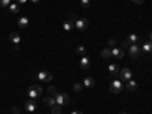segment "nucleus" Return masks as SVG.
Wrapping results in <instances>:
<instances>
[{
  "mask_svg": "<svg viewBox=\"0 0 152 114\" xmlns=\"http://www.w3.org/2000/svg\"><path fill=\"white\" fill-rule=\"evenodd\" d=\"M43 93V88L38 85V84H34L28 88V96L31 99H37V97H40V94Z\"/></svg>",
  "mask_w": 152,
  "mask_h": 114,
  "instance_id": "f257e3e1",
  "label": "nucleus"
},
{
  "mask_svg": "<svg viewBox=\"0 0 152 114\" xmlns=\"http://www.w3.org/2000/svg\"><path fill=\"white\" fill-rule=\"evenodd\" d=\"M128 53L132 59H138L140 55H142V47L138 44H129L128 46Z\"/></svg>",
  "mask_w": 152,
  "mask_h": 114,
  "instance_id": "f03ea898",
  "label": "nucleus"
},
{
  "mask_svg": "<svg viewBox=\"0 0 152 114\" xmlns=\"http://www.w3.org/2000/svg\"><path fill=\"white\" fill-rule=\"evenodd\" d=\"M110 90H111L114 94L122 93V90H123V82H122L120 79H114V81L110 84Z\"/></svg>",
  "mask_w": 152,
  "mask_h": 114,
  "instance_id": "7ed1b4c3",
  "label": "nucleus"
},
{
  "mask_svg": "<svg viewBox=\"0 0 152 114\" xmlns=\"http://www.w3.org/2000/svg\"><path fill=\"white\" fill-rule=\"evenodd\" d=\"M55 100H56V105L64 107V105H67L70 102V97L67 94H64V93H56L55 94Z\"/></svg>",
  "mask_w": 152,
  "mask_h": 114,
  "instance_id": "20e7f679",
  "label": "nucleus"
},
{
  "mask_svg": "<svg viewBox=\"0 0 152 114\" xmlns=\"http://www.w3.org/2000/svg\"><path fill=\"white\" fill-rule=\"evenodd\" d=\"M88 28V20L87 18H78L75 21V29L79 31V32H85Z\"/></svg>",
  "mask_w": 152,
  "mask_h": 114,
  "instance_id": "39448f33",
  "label": "nucleus"
},
{
  "mask_svg": "<svg viewBox=\"0 0 152 114\" xmlns=\"http://www.w3.org/2000/svg\"><path fill=\"white\" fill-rule=\"evenodd\" d=\"M37 79L40 81V82H50L53 79V75L52 73H49L47 70H43V72H40L37 75Z\"/></svg>",
  "mask_w": 152,
  "mask_h": 114,
  "instance_id": "423d86ee",
  "label": "nucleus"
},
{
  "mask_svg": "<svg viewBox=\"0 0 152 114\" xmlns=\"http://www.w3.org/2000/svg\"><path fill=\"white\" fill-rule=\"evenodd\" d=\"M119 75H120V81L122 82H128L129 79H132V72L129 69H122L119 72Z\"/></svg>",
  "mask_w": 152,
  "mask_h": 114,
  "instance_id": "0eeeda50",
  "label": "nucleus"
},
{
  "mask_svg": "<svg viewBox=\"0 0 152 114\" xmlns=\"http://www.w3.org/2000/svg\"><path fill=\"white\" fill-rule=\"evenodd\" d=\"M111 56L117 58V59H122L125 56V50L122 47H111Z\"/></svg>",
  "mask_w": 152,
  "mask_h": 114,
  "instance_id": "6e6552de",
  "label": "nucleus"
},
{
  "mask_svg": "<svg viewBox=\"0 0 152 114\" xmlns=\"http://www.w3.org/2000/svg\"><path fill=\"white\" fill-rule=\"evenodd\" d=\"M9 40H11V43L15 46V49L18 50V46H20V43H21V38H20V35L18 34H15V32H11L9 34Z\"/></svg>",
  "mask_w": 152,
  "mask_h": 114,
  "instance_id": "1a4fd4ad",
  "label": "nucleus"
},
{
  "mask_svg": "<svg viewBox=\"0 0 152 114\" xmlns=\"http://www.w3.org/2000/svg\"><path fill=\"white\" fill-rule=\"evenodd\" d=\"M24 110H26L28 113H34V111L37 110V102H35V99L26 100V104H24Z\"/></svg>",
  "mask_w": 152,
  "mask_h": 114,
  "instance_id": "9d476101",
  "label": "nucleus"
},
{
  "mask_svg": "<svg viewBox=\"0 0 152 114\" xmlns=\"http://www.w3.org/2000/svg\"><path fill=\"white\" fill-rule=\"evenodd\" d=\"M90 64H91V61H90V58H88L87 55L81 56V59H79V67H81L82 70L88 69V67H90Z\"/></svg>",
  "mask_w": 152,
  "mask_h": 114,
  "instance_id": "9b49d317",
  "label": "nucleus"
},
{
  "mask_svg": "<svg viewBox=\"0 0 152 114\" xmlns=\"http://www.w3.org/2000/svg\"><path fill=\"white\" fill-rule=\"evenodd\" d=\"M138 40H140V38H138V35L137 34H129L128 35V38H126V43H128V44H137L138 43Z\"/></svg>",
  "mask_w": 152,
  "mask_h": 114,
  "instance_id": "f8f14e48",
  "label": "nucleus"
},
{
  "mask_svg": "<svg viewBox=\"0 0 152 114\" xmlns=\"http://www.w3.org/2000/svg\"><path fill=\"white\" fill-rule=\"evenodd\" d=\"M137 87H138L137 82L132 81V79H129L128 82H126V87H125V88H126V91H135V90H137Z\"/></svg>",
  "mask_w": 152,
  "mask_h": 114,
  "instance_id": "ddd939ff",
  "label": "nucleus"
},
{
  "mask_svg": "<svg viewBox=\"0 0 152 114\" xmlns=\"http://www.w3.org/2000/svg\"><path fill=\"white\" fill-rule=\"evenodd\" d=\"M62 29H64L66 32H72V31L75 29V23H73L72 20H69V21H64V23H62Z\"/></svg>",
  "mask_w": 152,
  "mask_h": 114,
  "instance_id": "4468645a",
  "label": "nucleus"
},
{
  "mask_svg": "<svg viewBox=\"0 0 152 114\" xmlns=\"http://www.w3.org/2000/svg\"><path fill=\"white\" fill-rule=\"evenodd\" d=\"M18 26H20L21 29H26V28L29 26V18H28V17H20V18H18Z\"/></svg>",
  "mask_w": 152,
  "mask_h": 114,
  "instance_id": "2eb2a0df",
  "label": "nucleus"
},
{
  "mask_svg": "<svg viewBox=\"0 0 152 114\" xmlns=\"http://www.w3.org/2000/svg\"><path fill=\"white\" fill-rule=\"evenodd\" d=\"M140 47H142V52L151 53V52H152V41H146V43H143V46H140Z\"/></svg>",
  "mask_w": 152,
  "mask_h": 114,
  "instance_id": "dca6fc26",
  "label": "nucleus"
},
{
  "mask_svg": "<svg viewBox=\"0 0 152 114\" xmlns=\"http://www.w3.org/2000/svg\"><path fill=\"white\" fill-rule=\"evenodd\" d=\"M82 85H84V87H87V88H91V87H94V79H93V78H90V76H87V78H84Z\"/></svg>",
  "mask_w": 152,
  "mask_h": 114,
  "instance_id": "f3484780",
  "label": "nucleus"
},
{
  "mask_svg": "<svg viewBox=\"0 0 152 114\" xmlns=\"http://www.w3.org/2000/svg\"><path fill=\"white\" fill-rule=\"evenodd\" d=\"M8 8H9V11L12 12V14H18L20 12V5L18 3H11Z\"/></svg>",
  "mask_w": 152,
  "mask_h": 114,
  "instance_id": "a211bd4d",
  "label": "nucleus"
},
{
  "mask_svg": "<svg viewBox=\"0 0 152 114\" xmlns=\"http://www.w3.org/2000/svg\"><path fill=\"white\" fill-rule=\"evenodd\" d=\"M108 70H110L111 75H117V73L120 72V69H119L117 64H110V66H108Z\"/></svg>",
  "mask_w": 152,
  "mask_h": 114,
  "instance_id": "6ab92c4d",
  "label": "nucleus"
},
{
  "mask_svg": "<svg viewBox=\"0 0 152 114\" xmlns=\"http://www.w3.org/2000/svg\"><path fill=\"white\" fill-rule=\"evenodd\" d=\"M44 104H47L49 107H53V105H56L55 96H49V97H46V99H44Z\"/></svg>",
  "mask_w": 152,
  "mask_h": 114,
  "instance_id": "aec40b11",
  "label": "nucleus"
},
{
  "mask_svg": "<svg viewBox=\"0 0 152 114\" xmlns=\"http://www.w3.org/2000/svg\"><path fill=\"white\" fill-rule=\"evenodd\" d=\"M100 55H102V58H111V49L110 47H105L102 52H100Z\"/></svg>",
  "mask_w": 152,
  "mask_h": 114,
  "instance_id": "412c9836",
  "label": "nucleus"
},
{
  "mask_svg": "<svg viewBox=\"0 0 152 114\" xmlns=\"http://www.w3.org/2000/svg\"><path fill=\"white\" fill-rule=\"evenodd\" d=\"M76 53H79L81 56L85 55V46H76Z\"/></svg>",
  "mask_w": 152,
  "mask_h": 114,
  "instance_id": "4be33fe9",
  "label": "nucleus"
},
{
  "mask_svg": "<svg viewBox=\"0 0 152 114\" xmlns=\"http://www.w3.org/2000/svg\"><path fill=\"white\" fill-rule=\"evenodd\" d=\"M82 87H84V85H82L81 82H76V84L73 85V90H75L76 93H81V91H82Z\"/></svg>",
  "mask_w": 152,
  "mask_h": 114,
  "instance_id": "5701e85b",
  "label": "nucleus"
},
{
  "mask_svg": "<svg viewBox=\"0 0 152 114\" xmlns=\"http://www.w3.org/2000/svg\"><path fill=\"white\" fill-rule=\"evenodd\" d=\"M81 6H82V9H88V6H90V0H81Z\"/></svg>",
  "mask_w": 152,
  "mask_h": 114,
  "instance_id": "b1692460",
  "label": "nucleus"
},
{
  "mask_svg": "<svg viewBox=\"0 0 152 114\" xmlns=\"http://www.w3.org/2000/svg\"><path fill=\"white\" fill-rule=\"evenodd\" d=\"M52 114H61V107L59 105H53L52 107Z\"/></svg>",
  "mask_w": 152,
  "mask_h": 114,
  "instance_id": "393cba45",
  "label": "nucleus"
},
{
  "mask_svg": "<svg viewBox=\"0 0 152 114\" xmlns=\"http://www.w3.org/2000/svg\"><path fill=\"white\" fill-rule=\"evenodd\" d=\"M47 91H49L50 94H53V96H55V94L58 93V91H56V88H55L53 85H49V87H47Z\"/></svg>",
  "mask_w": 152,
  "mask_h": 114,
  "instance_id": "a878e982",
  "label": "nucleus"
},
{
  "mask_svg": "<svg viewBox=\"0 0 152 114\" xmlns=\"http://www.w3.org/2000/svg\"><path fill=\"white\" fill-rule=\"evenodd\" d=\"M11 5V0H0V6L5 8V6H9Z\"/></svg>",
  "mask_w": 152,
  "mask_h": 114,
  "instance_id": "bb28decb",
  "label": "nucleus"
},
{
  "mask_svg": "<svg viewBox=\"0 0 152 114\" xmlns=\"http://www.w3.org/2000/svg\"><path fill=\"white\" fill-rule=\"evenodd\" d=\"M116 44H117V41L114 40V38H111V40H108V46H110V49H111V47H114Z\"/></svg>",
  "mask_w": 152,
  "mask_h": 114,
  "instance_id": "cd10ccee",
  "label": "nucleus"
},
{
  "mask_svg": "<svg viewBox=\"0 0 152 114\" xmlns=\"http://www.w3.org/2000/svg\"><path fill=\"white\" fill-rule=\"evenodd\" d=\"M11 111H12V114H20V110H18L17 107H12V110H11Z\"/></svg>",
  "mask_w": 152,
  "mask_h": 114,
  "instance_id": "c85d7f7f",
  "label": "nucleus"
},
{
  "mask_svg": "<svg viewBox=\"0 0 152 114\" xmlns=\"http://www.w3.org/2000/svg\"><path fill=\"white\" fill-rule=\"evenodd\" d=\"M132 3H135V5H140V3H143V0H131Z\"/></svg>",
  "mask_w": 152,
  "mask_h": 114,
  "instance_id": "c756f323",
  "label": "nucleus"
},
{
  "mask_svg": "<svg viewBox=\"0 0 152 114\" xmlns=\"http://www.w3.org/2000/svg\"><path fill=\"white\" fill-rule=\"evenodd\" d=\"M15 2H17L18 5H23V3H26V2H28V0H15Z\"/></svg>",
  "mask_w": 152,
  "mask_h": 114,
  "instance_id": "7c9ffc66",
  "label": "nucleus"
},
{
  "mask_svg": "<svg viewBox=\"0 0 152 114\" xmlns=\"http://www.w3.org/2000/svg\"><path fill=\"white\" fill-rule=\"evenodd\" d=\"M70 114H84V113H81V111H72Z\"/></svg>",
  "mask_w": 152,
  "mask_h": 114,
  "instance_id": "2f4dec72",
  "label": "nucleus"
},
{
  "mask_svg": "<svg viewBox=\"0 0 152 114\" xmlns=\"http://www.w3.org/2000/svg\"><path fill=\"white\" fill-rule=\"evenodd\" d=\"M149 41H152V32H149Z\"/></svg>",
  "mask_w": 152,
  "mask_h": 114,
  "instance_id": "473e14b6",
  "label": "nucleus"
},
{
  "mask_svg": "<svg viewBox=\"0 0 152 114\" xmlns=\"http://www.w3.org/2000/svg\"><path fill=\"white\" fill-rule=\"evenodd\" d=\"M31 2H32V3H38V2H40V0H31Z\"/></svg>",
  "mask_w": 152,
  "mask_h": 114,
  "instance_id": "72a5a7b5",
  "label": "nucleus"
},
{
  "mask_svg": "<svg viewBox=\"0 0 152 114\" xmlns=\"http://www.w3.org/2000/svg\"><path fill=\"white\" fill-rule=\"evenodd\" d=\"M120 114H126V113H120Z\"/></svg>",
  "mask_w": 152,
  "mask_h": 114,
  "instance_id": "f704fd0d",
  "label": "nucleus"
}]
</instances>
